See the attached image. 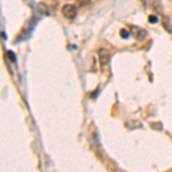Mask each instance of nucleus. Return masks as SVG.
I'll use <instances>...</instances> for the list:
<instances>
[{
    "mask_svg": "<svg viewBox=\"0 0 172 172\" xmlns=\"http://www.w3.org/2000/svg\"><path fill=\"white\" fill-rule=\"evenodd\" d=\"M119 35H121V37L125 38V39H127V38L130 37L129 31H127V30H125V29H122V30H121V32H119Z\"/></svg>",
    "mask_w": 172,
    "mask_h": 172,
    "instance_id": "nucleus-6",
    "label": "nucleus"
},
{
    "mask_svg": "<svg viewBox=\"0 0 172 172\" xmlns=\"http://www.w3.org/2000/svg\"><path fill=\"white\" fill-rule=\"evenodd\" d=\"M132 33H133V37L137 39V40H144L147 36V32H146L145 29L139 27H133L132 28Z\"/></svg>",
    "mask_w": 172,
    "mask_h": 172,
    "instance_id": "nucleus-2",
    "label": "nucleus"
},
{
    "mask_svg": "<svg viewBox=\"0 0 172 172\" xmlns=\"http://www.w3.org/2000/svg\"><path fill=\"white\" fill-rule=\"evenodd\" d=\"M148 20H149V23H153V24H154V23H157V22H158V18H157V17H156L155 15H150Z\"/></svg>",
    "mask_w": 172,
    "mask_h": 172,
    "instance_id": "nucleus-7",
    "label": "nucleus"
},
{
    "mask_svg": "<svg viewBox=\"0 0 172 172\" xmlns=\"http://www.w3.org/2000/svg\"><path fill=\"white\" fill-rule=\"evenodd\" d=\"M7 56H8V59L11 60L12 62H15V61H16V56H15L14 52H12V51H8V52H7Z\"/></svg>",
    "mask_w": 172,
    "mask_h": 172,
    "instance_id": "nucleus-5",
    "label": "nucleus"
},
{
    "mask_svg": "<svg viewBox=\"0 0 172 172\" xmlns=\"http://www.w3.org/2000/svg\"><path fill=\"white\" fill-rule=\"evenodd\" d=\"M150 7L155 12H162L161 0H150Z\"/></svg>",
    "mask_w": 172,
    "mask_h": 172,
    "instance_id": "nucleus-4",
    "label": "nucleus"
},
{
    "mask_svg": "<svg viewBox=\"0 0 172 172\" xmlns=\"http://www.w3.org/2000/svg\"><path fill=\"white\" fill-rule=\"evenodd\" d=\"M76 1L79 4V6H86L90 2V0H76Z\"/></svg>",
    "mask_w": 172,
    "mask_h": 172,
    "instance_id": "nucleus-8",
    "label": "nucleus"
},
{
    "mask_svg": "<svg viewBox=\"0 0 172 172\" xmlns=\"http://www.w3.org/2000/svg\"><path fill=\"white\" fill-rule=\"evenodd\" d=\"M61 12H62L63 16L67 17V18H69V20L75 18L76 14H77V9H76V7L74 5H64L62 7Z\"/></svg>",
    "mask_w": 172,
    "mask_h": 172,
    "instance_id": "nucleus-1",
    "label": "nucleus"
},
{
    "mask_svg": "<svg viewBox=\"0 0 172 172\" xmlns=\"http://www.w3.org/2000/svg\"><path fill=\"white\" fill-rule=\"evenodd\" d=\"M99 59H100V63H101V67H104V65H107V63L109 62V58H110V55L108 53L107 49L104 48H101L99 49Z\"/></svg>",
    "mask_w": 172,
    "mask_h": 172,
    "instance_id": "nucleus-3",
    "label": "nucleus"
}]
</instances>
